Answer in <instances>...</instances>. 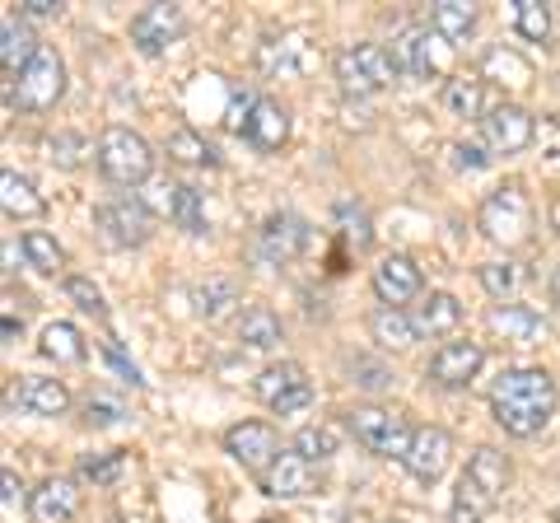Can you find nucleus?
Listing matches in <instances>:
<instances>
[{
	"label": "nucleus",
	"instance_id": "f257e3e1",
	"mask_svg": "<svg viewBox=\"0 0 560 523\" xmlns=\"http://www.w3.org/2000/svg\"><path fill=\"white\" fill-rule=\"evenodd\" d=\"M556 379L547 370H537V364H518V370H504L495 379V388H490V416H495V426L504 434H514V440H533L551 426L556 416Z\"/></svg>",
	"mask_w": 560,
	"mask_h": 523
},
{
	"label": "nucleus",
	"instance_id": "f03ea898",
	"mask_svg": "<svg viewBox=\"0 0 560 523\" xmlns=\"http://www.w3.org/2000/svg\"><path fill=\"white\" fill-rule=\"evenodd\" d=\"M510 477H514L510 458H504L495 444H481L467 458L463 477H458V491H453L448 519L453 523H481V519H490V514H495V504L504 500V491H510Z\"/></svg>",
	"mask_w": 560,
	"mask_h": 523
},
{
	"label": "nucleus",
	"instance_id": "7ed1b4c3",
	"mask_svg": "<svg viewBox=\"0 0 560 523\" xmlns=\"http://www.w3.org/2000/svg\"><path fill=\"white\" fill-rule=\"evenodd\" d=\"M331 71H337V84L346 98H374L397 80V61L383 43H350L337 51Z\"/></svg>",
	"mask_w": 560,
	"mask_h": 523
},
{
	"label": "nucleus",
	"instance_id": "20e7f679",
	"mask_svg": "<svg viewBox=\"0 0 560 523\" xmlns=\"http://www.w3.org/2000/svg\"><path fill=\"white\" fill-rule=\"evenodd\" d=\"M477 230L490 243H500V248H518V243H528L533 239V201H528V191H523L518 183L495 187L481 201V211H477Z\"/></svg>",
	"mask_w": 560,
	"mask_h": 523
},
{
	"label": "nucleus",
	"instance_id": "39448f33",
	"mask_svg": "<svg viewBox=\"0 0 560 523\" xmlns=\"http://www.w3.org/2000/svg\"><path fill=\"white\" fill-rule=\"evenodd\" d=\"M346 426L355 434V444H364L378 458H407V449L416 440V426L407 421L401 411L393 407H378V403H364V407H350L346 411Z\"/></svg>",
	"mask_w": 560,
	"mask_h": 523
},
{
	"label": "nucleus",
	"instance_id": "423d86ee",
	"mask_svg": "<svg viewBox=\"0 0 560 523\" xmlns=\"http://www.w3.org/2000/svg\"><path fill=\"white\" fill-rule=\"evenodd\" d=\"M98 168L113 187H140L154 173V150L131 127H108L98 136Z\"/></svg>",
	"mask_w": 560,
	"mask_h": 523
},
{
	"label": "nucleus",
	"instance_id": "0eeeda50",
	"mask_svg": "<svg viewBox=\"0 0 560 523\" xmlns=\"http://www.w3.org/2000/svg\"><path fill=\"white\" fill-rule=\"evenodd\" d=\"M61 94H66V61L57 57V47L43 43L38 57L10 80V103H20L24 113H47L57 108Z\"/></svg>",
	"mask_w": 560,
	"mask_h": 523
},
{
	"label": "nucleus",
	"instance_id": "6e6552de",
	"mask_svg": "<svg viewBox=\"0 0 560 523\" xmlns=\"http://www.w3.org/2000/svg\"><path fill=\"white\" fill-rule=\"evenodd\" d=\"M257 397L261 407L276 411V416H294L313 403V379L304 364L294 360H280V364H267V370L257 374Z\"/></svg>",
	"mask_w": 560,
	"mask_h": 523
},
{
	"label": "nucleus",
	"instance_id": "1a4fd4ad",
	"mask_svg": "<svg viewBox=\"0 0 560 523\" xmlns=\"http://www.w3.org/2000/svg\"><path fill=\"white\" fill-rule=\"evenodd\" d=\"M308 248V224L290 211H276L261 220V230L253 239V262L257 267H285Z\"/></svg>",
	"mask_w": 560,
	"mask_h": 523
},
{
	"label": "nucleus",
	"instance_id": "9d476101",
	"mask_svg": "<svg viewBox=\"0 0 560 523\" xmlns=\"http://www.w3.org/2000/svg\"><path fill=\"white\" fill-rule=\"evenodd\" d=\"M98 230L113 248H140V243H150V234H154V216L145 211V201L121 191V197L98 206Z\"/></svg>",
	"mask_w": 560,
	"mask_h": 523
},
{
	"label": "nucleus",
	"instance_id": "9b49d317",
	"mask_svg": "<svg viewBox=\"0 0 560 523\" xmlns=\"http://www.w3.org/2000/svg\"><path fill=\"white\" fill-rule=\"evenodd\" d=\"M481 136L495 154H518L537 141V117L518 103H495L486 117H481Z\"/></svg>",
	"mask_w": 560,
	"mask_h": 523
},
{
	"label": "nucleus",
	"instance_id": "f8f14e48",
	"mask_svg": "<svg viewBox=\"0 0 560 523\" xmlns=\"http://www.w3.org/2000/svg\"><path fill=\"white\" fill-rule=\"evenodd\" d=\"M224 453H230L238 467H248V473L261 477L280 458V440L267 421H238V426L224 430Z\"/></svg>",
	"mask_w": 560,
	"mask_h": 523
},
{
	"label": "nucleus",
	"instance_id": "ddd939ff",
	"mask_svg": "<svg viewBox=\"0 0 560 523\" xmlns=\"http://www.w3.org/2000/svg\"><path fill=\"white\" fill-rule=\"evenodd\" d=\"M370 281H374V294L383 309H407L411 300H420V290H425V276H420L416 257H407V253H388L374 267Z\"/></svg>",
	"mask_w": 560,
	"mask_h": 523
},
{
	"label": "nucleus",
	"instance_id": "4468645a",
	"mask_svg": "<svg viewBox=\"0 0 560 523\" xmlns=\"http://www.w3.org/2000/svg\"><path fill=\"white\" fill-rule=\"evenodd\" d=\"M453 463V434L440 430V426H416V440L407 449V458H401V467L420 481V486H434Z\"/></svg>",
	"mask_w": 560,
	"mask_h": 523
},
{
	"label": "nucleus",
	"instance_id": "2eb2a0df",
	"mask_svg": "<svg viewBox=\"0 0 560 523\" xmlns=\"http://www.w3.org/2000/svg\"><path fill=\"white\" fill-rule=\"evenodd\" d=\"M481 364H486V351L477 341H444L440 351L430 356V379L440 383V388L448 393H458V388H471V379L481 374Z\"/></svg>",
	"mask_w": 560,
	"mask_h": 523
},
{
	"label": "nucleus",
	"instance_id": "dca6fc26",
	"mask_svg": "<svg viewBox=\"0 0 560 523\" xmlns=\"http://www.w3.org/2000/svg\"><path fill=\"white\" fill-rule=\"evenodd\" d=\"M183 28H187V20H183V10L178 5H145L131 20V43L145 51V57H160V51H168L173 43L183 38Z\"/></svg>",
	"mask_w": 560,
	"mask_h": 523
},
{
	"label": "nucleus",
	"instance_id": "f3484780",
	"mask_svg": "<svg viewBox=\"0 0 560 523\" xmlns=\"http://www.w3.org/2000/svg\"><path fill=\"white\" fill-rule=\"evenodd\" d=\"M257 481H261V491H267L271 500H304V496L318 491V473H313V463L304 458V453H294V449L280 453V458Z\"/></svg>",
	"mask_w": 560,
	"mask_h": 523
},
{
	"label": "nucleus",
	"instance_id": "a211bd4d",
	"mask_svg": "<svg viewBox=\"0 0 560 523\" xmlns=\"http://www.w3.org/2000/svg\"><path fill=\"white\" fill-rule=\"evenodd\" d=\"M80 504H84L80 481H70V477H47L38 491H33L28 514L38 519V523H70V519L80 514Z\"/></svg>",
	"mask_w": 560,
	"mask_h": 523
},
{
	"label": "nucleus",
	"instance_id": "6ab92c4d",
	"mask_svg": "<svg viewBox=\"0 0 560 523\" xmlns=\"http://www.w3.org/2000/svg\"><path fill=\"white\" fill-rule=\"evenodd\" d=\"M440 33H430V28H411V33H401V43L393 47V61H397V71H411L420 80H430V75H440L444 71V51H440Z\"/></svg>",
	"mask_w": 560,
	"mask_h": 523
},
{
	"label": "nucleus",
	"instance_id": "aec40b11",
	"mask_svg": "<svg viewBox=\"0 0 560 523\" xmlns=\"http://www.w3.org/2000/svg\"><path fill=\"white\" fill-rule=\"evenodd\" d=\"M486 323H490V333H500L504 341H514V346L547 341V323H541V313H533L528 304H495Z\"/></svg>",
	"mask_w": 560,
	"mask_h": 523
},
{
	"label": "nucleus",
	"instance_id": "412c9836",
	"mask_svg": "<svg viewBox=\"0 0 560 523\" xmlns=\"http://www.w3.org/2000/svg\"><path fill=\"white\" fill-rule=\"evenodd\" d=\"M243 136H248V146L261 150V154H271L290 141V113L280 108L276 98H257V108L248 117V127H243Z\"/></svg>",
	"mask_w": 560,
	"mask_h": 523
},
{
	"label": "nucleus",
	"instance_id": "4be33fe9",
	"mask_svg": "<svg viewBox=\"0 0 560 523\" xmlns=\"http://www.w3.org/2000/svg\"><path fill=\"white\" fill-rule=\"evenodd\" d=\"M20 407L33 416H66L70 407V388L61 379H47V374H24L20 383Z\"/></svg>",
	"mask_w": 560,
	"mask_h": 523
},
{
	"label": "nucleus",
	"instance_id": "5701e85b",
	"mask_svg": "<svg viewBox=\"0 0 560 523\" xmlns=\"http://www.w3.org/2000/svg\"><path fill=\"white\" fill-rule=\"evenodd\" d=\"M0 206H5L10 220H38V216H47L43 191L33 187L24 173H14V168L0 173Z\"/></svg>",
	"mask_w": 560,
	"mask_h": 523
},
{
	"label": "nucleus",
	"instance_id": "b1692460",
	"mask_svg": "<svg viewBox=\"0 0 560 523\" xmlns=\"http://www.w3.org/2000/svg\"><path fill=\"white\" fill-rule=\"evenodd\" d=\"M38 38H33V28L24 20H14V14H5V24H0V66H5V75L14 80L24 71V66L38 57Z\"/></svg>",
	"mask_w": 560,
	"mask_h": 523
},
{
	"label": "nucleus",
	"instance_id": "393cba45",
	"mask_svg": "<svg viewBox=\"0 0 560 523\" xmlns=\"http://www.w3.org/2000/svg\"><path fill=\"white\" fill-rule=\"evenodd\" d=\"M411 318H416V327H420L425 337H448L453 327L463 323V304L453 300L448 290H434V294H425V300L416 304Z\"/></svg>",
	"mask_w": 560,
	"mask_h": 523
},
{
	"label": "nucleus",
	"instance_id": "a878e982",
	"mask_svg": "<svg viewBox=\"0 0 560 523\" xmlns=\"http://www.w3.org/2000/svg\"><path fill=\"white\" fill-rule=\"evenodd\" d=\"M191 304H197V313L206 323L230 318V313L238 309V281L234 276H206V281L191 290Z\"/></svg>",
	"mask_w": 560,
	"mask_h": 523
},
{
	"label": "nucleus",
	"instance_id": "bb28decb",
	"mask_svg": "<svg viewBox=\"0 0 560 523\" xmlns=\"http://www.w3.org/2000/svg\"><path fill=\"white\" fill-rule=\"evenodd\" d=\"M477 5H467V0H440V5L430 10V28L440 33L444 43H467L471 33H477Z\"/></svg>",
	"mask_w": 560,
	"mask_h": 523
},
{
	"label": "nucleus",
	"instance_id": "cd10ccee",
	"mask_svg": "<svg viewBox=\"0 0 560 523\" xmlns=\"http://www.w3.org/2000/svg\"><path fill=\"white\" fill-rule=\"evenodd\" d=\"M370 337L378 346H388V351H407V346L420 337V327L407 309H374L370 313Z\"/></svg>",
	"mask_w": 560,
	"mask_h": 523
},
{
	"label": "nucleus",
	"instance_id": "c85d7f7f",
	"mask_svg": "<svg viewBox=\"0 0 560 523\" xmlns=\"http://www.w3.org/2000/svg\"><path fill=\"white\" fill-rule=\"evenodd\" d=\"M257 61H261V71H271V75H300L308 66V43L294 38V33H285V38H267L257 51Z\"/></svg>",
	"mask_w": 560,
	"mask_h": 523
},
{
	"label": "nucleus",
	"instance_id": "c756f323",
	"mask_svg": "<svg viewBox=\"0 0 560 523\" xmlns=\"http://www.w3.org/2000/svg\"><path fill=\"white\" fill-rule=\"evenodd\" d=\"M280 337H285V327H280V318H276L267 304L243 309V318H238V341L248 346V351H276Z\"/></svg>",
	"mask_w": 560,
	"mask_h": 523
},
{
	"label": "nucleus",
	"instance_id": "7c9ffc66",
	"mask_svg": "<svg viewBox=\"0 0 560 523\" xmlns=\"http://www.w3.org/2000/svg\"><path fill=\"white\" fill-rule=\"evenodd\" d=\"M38 351H43L47 360H57V364H80L84 356H90V346H84V337H80L75 323H47Z\"/></svg>",
	"mask_w": 560,
	"mask_h": 523
},
{
	"label": "nucleus",
	"instance_id": "2f4dec72",
	"mask_svg": "<svg viewBox=\"0 0 560 523\" xmlns=\"http://www.w3.org/2000/svg\"><path fill=\"white\" fill-rule=\"evenodd\" d=\"M444 108L453 113V117H486V84L477 80V75H453L448 84H444Z\"/></svg>",
	"mask_w": 560,
	"mask_h": 523
},
{
	"label": "nucleus",
	"instance_id": "473e14b6",
	"mask_svg": "<svg viewBox=\"0 0 560 523\" xmlns=\"http://www.w3.org/2000/svg\"><path fill=\"white\" fill-rule=\"evenodd\" d=\"M168 216H173V224H178V230L206 234V206H201V191L191 187V183L168 187Z\"/></svg>",
	"mask_w": 560,
	"mask_h": 523
},
{
	"label": "nucleus",
	"instance_id": "72a5a7b5",
	"mask_svg": "<svg viewBox=\"0 0 560 523\" xmlns=\"http://www.w3.org/2000/svg\"><path fill=\"white\" fill-rule=\"evenodd\" d=\"M24 257H28V267L43 271V276H57L66 267V248L51 234H43V230H28L24 234Z\"/></svg>",
	"mask_w": 560,
	"mask_h": 523
},
{
	"label": "nucleus",
	"instance_id": "f704fd0d",
	"mask_svg": "<svg viewBox=\"0 0 560 523\" xmlns=\"http://www.w3.org/2000/svg\"><path fill=\"white\" fill-rule=\"evenodd\" d=\"M168 154L178 164H215V150L206 146V136H197L191 127H178V131H168Z\"/></svg>",
	"mask_w": 560,
	"mask_h": 523
},
{
	"label": "nucleus",
	"instance_id": "c9c22d12",
	"mask_svg": "<svg viewBox=\"0 0 560 523\" xmlns=\"http://www.w3.org/2000/svg\"><path fill=\"white\" fill-rule=\"evenodd\" d=\"M514 24H518V33L528 43H547L551 38V5H541V0H518Z\"/></svg>",
	"mask_w": 560,
	"mask_h": 523
},
{
	"label": "nucleus",
	"instance_id": "e433bc0d",
	"mask_svg": "<svg viewBox=\"0 0 560 523\" xmlns=\"http://www.w3.org/2000/svg\"><path fill=\"white\" fill-rule=\"evenodd\" d=\"M337 430L331 426H304L300 434H294V453H304L308 463H327L331 453H337Z\"/></svg>",
	"mask_w": 560,
	"mask_h": 523
},
{
	"label": "nucleus",
	"instance_id": "4c0bfd02",
	"mask_svg": "<svg viewBox=\"0 0 560 523\" xmlns=\"http://www.w3.org/2000/svg\"><path fill=\"white\" fill-rule=\"evenodd\" d=\"M486 294H495V300H510V294L518 290V267L514 262H486V267H477Z\"/></svg>",
	"mask_w": 560,
	"mask_h": 523
},
{
	"label": "nucleus",
	"instance_id": "58836bf2",
	"mask_svg": "<svg viewBox=\"0 0 560 523\" xmlns=\"http://www.w3.org/2000/svg\"><path fill=\"white\" fill-rule=\"evenodd\" d=\"M47 160L51 164H61V168H80V160L90 154V146H84V136L75 131H57V136H47Z\"/></svg>",
	"mask_w": 560,
	"mask_h": 523
},
{
	"label": "nucleus",
	"instance_id": "ea45409f",
	"mask_svg": "<svg viewBox=\"0 0 560 523\" xmlns=\"http://www.w3.org/2000/svg\"><path fill=\"white\" fill-rule=\"evenodd\" d=\"M121 467H127V458H121V453H84V458H80V477L108 486V481L121 477Z\"/></svg>",
	"mask_w": 560,
	"mask_h": 523
},
{
	"label": "nucleus",
	"instance_id": "a19ab883",
	"mask_svg": "<svg viewBox=\"0 0 560 523\" xmlns=\"http://www.w3.org/2000/svg\"><path fill=\"white\" fill-rule=\"evenodd\" d=\"M337 220H341V234L355 243V248H370V243H374V230H370V216H364V206L341 201L337 206Z\"/></svg>",
	"mask_w": 560,
	"mask_h": 523
},
{
	"label": "nucleus",
	"instance_id": "79ce46f5",
	"mask_svg": "<svg viewBox=\"0 0 560 523\" xmlns=\"http://www.w3.org/2000/svg\"><path fill=\"white\" fill-rule=\"evenodd\" d=\"M66 294L75 300L84 313H94V318H108V304H103V290L90 281V276H66Z\"/></svg>",
	"mask_w": 560,
	"mask_h": 523
},
{
	"label": "nucleus",
	"instance_id": "37998d69",
	"mask_svg": "<svg viewBox=\"0 0 560 523\" xmlns=\"http://www.w3.org/2000/svg\"><path fill=\"white\" fill-rule=\"evenodd\" d=\"M121 421V407L108 403V397H90L84 403V426H117Z\"/></svg>",
	"mask_w": 560,
	"mask_h": 523
},
{
	"label": "nucleus",
	"instance_id": "c03bdc74",
	"mask_svg": "<svg viewBox=\"0 0 560 523\" xmlns=\"http://www.w3.org/2000/svg\"><path fill=\"white\" fill-rule=\"evenodd\" d=\"M350 374H364L360 379L364 388H388V383H393V374L383 370V364H374V360H350Z\"/></svg>",
	"mask_w": 560,
	"mask_h": 523
},
{
	"label": "nucleus",
	"instance_id": "a18cd8bd",
	"mask_svg": "<svg viewBox=\"0 0 560 523\" xmlns=\"http://www.w3.org/2000/svg\"><path fill=\"white\" fill-rule=\"evenodd\" d=\"M103 356L113 360V370H117L121 379H127V383H136V388H140V383H145V379H140V370H136V364H131L127 356H121V346H117V341H103Z\"/></svg>",
	"mask_w": 560,
	"mask_h": 523
},
{
	"label": "nucleus",
	"instance_id": "49530a36",
	"mask_svg": "<svg viewBox=\"0 0 560 523\" xmlns=\"http://www.w3.org/2000/svg\"><path fill=\"white\" fill-rule=\"evenodd\" d=\"M0 486H5V514H20L24 500H33V496H24V481L14 477L10 467H5V477H0Z\"/></svg>",
	"mask_w": 560,
	"mask_h": 523
},
{
	"label": "nucleus",
	"instance_id": "de8ad7c7",
	"mask_svg": "<svg viewBox=\"0 0 560 523\" xmlns=\"http://www.w3.org/2000/svg\"><path fill=\"white\" fill-rule=\"evenodd\" d=\"M24 14H33V20H47V14H61L57 0H24Z\"/></svg>",
	"mask_w": 560,
	"mask_h": 523
},
{
	"label": "nucleus",
	"instance_id": "09e8293b",
	"mask_svg": "<svg viewBox=\"0 0 560 523\" xmlns=\"http://www.w3.org/2000/svg\"><path fill=\"white\" fill-rule=\"evenodd\" d=\"M453 154H458L463 168H481V164H486V154H481L477 146H453Z\"/></svg>",
	"mask_w": 560,
	"mask_h": 523
},
{
	"label": "nucleus",
	"instance_id": "8fccbe9b",
	"mask_svg": "<svg viewBox=\"0 0 560 523\" xmlns=\"http://www.w3.org/2000/svg\"><path fill=\"white\" fill-rule=\"evenodd\" d=\"M551 304H556V309H560V267H556V271H551Z\"/></svg>",
	"mask_w": 560,
	"mask_h": 523
},
{
	"label": "nucleus",
	"instance_id": "3c124183",
	"mask_svg": "<svg viewBox=\"0 0 560 523\" xmlns=\"http://www.w3.org/2000/svg\"><path fill=\"white\" fill-rule=\"evenodd\" d=\"M261 523H285V519H261Z\"/></svg>",
	"mask_w": 560,
	"mask_h": 523
},
{
	"label": "nucleus",
	"instance_id": "603ef678",
	"mask_svg": "<svg viewBox=\"0 0 560 523\" xmlns=\"http://www.w3.org/2000/svg\"><path fill=\"white\" fill-rule=\"evenodd\" d=\"M556 523H560V514H556Z\"/></svg>",
	"mask_w": 560,
	"mask_h": 523
}]
</instances>
